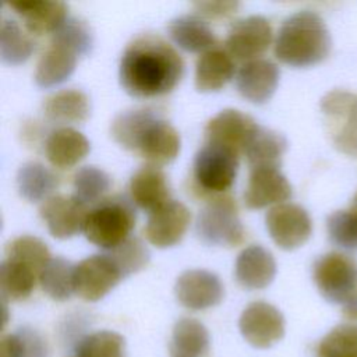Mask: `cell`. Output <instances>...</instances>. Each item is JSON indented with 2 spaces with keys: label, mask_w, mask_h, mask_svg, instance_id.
<instances>
[{
  "label": "cell",
  "mask_w": 357,
  "mask_h": 357,
  "mask_svg": "<svg viewBox=\"0 0 357 357\" xmlns=\"http://www.w3.org/2000/svg\"><path fill=\"white\" fill-rule=\"evenodd\" d=\"M184 75L178 52L155 33L135 36L124 49L119 78L123 89L134 98H156L172 92Z\"/></svg>",
  "instance_id": "6da1fadb"
},
{
  "label": "cell",
  "mask_w": 357,
  "mask_h": 357,
  "mask_svg": "<svg viewBox=\"0 0 357 357\" xmlns=\"http://www.w3.org/2000/svg\"><path fill=\"white\" fill-rule=\"evenodd\" d=\"M110 132L119 145L137 152L153 166L173 162L180 152L177 130L151 109H134L117 114Z\"/></svg>",
  "instance_id": "7a4b0ae2"
},
{
  "label": "cell",
  "mask_w": 357,
  "mask_h": 357,
  "mask_svg": "<svg viewBox=\"0 0 357 357\" xmlns=\"http://www.w3.org/2000/svg\"><path fill=\"white\" fill-rule=\"evenodd\" d=\"M331 52V35L325 21L314 11L303 10L287 17L275 40V56L291 67L321 63Z\"/></svg>",
  "instance_id": "3957f363"
},
{
  "label": "cell",
  "mask_w": 357,
  "mask_h": 357,
  "mask_svg": "<svg viewBox=\"0 0 357 357\" xmlns=\"http://www.w3.org/2000/svg\"><path fill=\"white\" fill-rule=\"evenodd\" d=\"M312 279L321 296L342 307L343 315L357 319V262L340 252L319 257L312 266Z\"/></svg>",
  "instance_id": "277c9868"
},
{
  "label": "cell",
  "mask_w": 357,
  "mask_h": 357,
  "mask_svg": "<svg viewBox=\"0 0 357 357\" xmlns=\"http://www.w3.org/2000/svg\"><path fill=\"white\" fill-rule=\"evenodd\" d=\"M135 226V211L124 197L100 201L88 211L84 234L92 244L109 251L126 241Z\"/></svg>",
  "instance_id": "5b68a950"
},
{
  "label": "cell",
  "mask_w": 357,
  "mask_h": 357,
  "mask_svg": "<svg viewBox=\"0 0 357 357\" xmlns=\"http://www.w3.org/2000/svg\"><path fill=\"white\" fill-rule=\"evenodd\" d=\"M195 230L198 238L208 245L237 247L245 238L237 204L230 195L212 198L198 213Z\"/></svg>",
  "instance_id": "8992f818"
},
{
  "label": "cell",
  "mask_w": 357,
  "mask_h": 357,
  "mask_svg": "<svg viewBox=\"0 0 357 357\" xmlns=\"http://www.w3.org/2000/svg\"><path fill=\"white\" fill-rule=\"evenodd\" d=\"M238 152L213 142L198 149L192 162V178L198 190L220 194L230 190L238 169Z\"/></svg>",
  "instance_id": "52a82bcc"
},
{
  "label": "cell",
  "mask_w": 357,
  "mask_h": 357,
  "mask_svg": "<svg viewBox=\"0 0 357 357\" xmlns=\"http://www.w3.org/2000/svg\"><path fill=\"white\" fill-rule=\"evenodd\" d=\"M321 110L335 148L357 158V93L331 91L322 98Z\"/></svg>",
  "instance_id": "ba28073f"
},
{
  "label": "cell",
  "mask_w": 357,
  "mask_h": 357,
  "mask_svg": "<svg viewBox=\"0 0 357 357\" xmlns=\"http://www.w3.org/2000/svg\"><path fill=\"white\" fill-rule=\"evenodd\" d=\"M121 279H124L121 271L107 254L91 255L75 265L74 293L82 300L98 301Z\"/></svg>",
  "instance_id": "9c48e42d"
},
{
  "label": "cell",
  "mask_w": 357,
  "mask_h": 357,
  "mask_svg": "<svg viewBox=\"0 0 357 357\" xmlns=\"http://www.w3.org/2000/svg\"><path fill=\"white\" fill-rule=\"evenodd\" d=\"M284 317L266 301L250 303L238 318L243 337L255 349H269L284 336Z\"/></svg>",
  "instance_id": "30bf717a"
},
{
  "label": "cell",
  "mask_w": 357,
  "mask_h": 357,
  "mask_svg": "<svg viewBox=\"0 0 357 357\" xmlns=\"http://www.w3.org/2000/svg\"><path fill=\"white\" fill-rule=\"evenodd\" d=\"M265 223L276 245L287 251L303 245L312 231L308 212L297 204L275 205L268 211Z\"/></svg>",
  "instance_id": "8fae6325"
},
{
  "label": "cell",
  "mask_w": 357,
  "mask_h": 357,
  "mask_svg": "<svg viewBox=\"0 0 357 357\" xmlns=\"http://www.w3.org/2000/svg\"><path fill=\"white\" fill-rule=\"evenodd\" d=\"M174 293L183 307L201 311L218 305L225 296V289L215 273L205 269H190L178 276Z\"/></svg>",
  "instance_id": "7c38bea8"
},
{
  "label": "cell",
  "mask_w": 357,
  "mask_h": 357,
  "mask_svg": "<svg viewBox=\"0 0 357 357\" xmlns=\"http://www.w3.org/2000/svg\"><path fill=\"white\" fill-rule=\"evenodd\" d=\"M39 215L56 238H70L84 229L86 204L75 195H52L39 208Z\"/></svg>",
  "instance_id": "4fadbf2b"
},
{
  "label": "cell",
  "mask_w": 357,
  "mask_h": 357,
  "mask_svg": "<svg viewBox=\"0 0 357 357\" xmlns=\"http://www.w3.org/2000/svg\"><path fill=\"white\" fill-rule=\"evenodd\" d=\"M191 222L188 208L170 199L149 213L144 229L146 240L158 248H167L177 244L185 234Z\"/></svg>",
  "instance_id": "5bb4252c"
},
{
  "label": "cell",
  "mask_w": 357,
  "mask_h": 357,
  "mask_svg": "<svg viewBox=\"0 0 357 357\" xmlns=\"http://www.w3.org/2000/svg\"><path fill=\"white\" fill-rule=\"evenodd\" d=\"M272 42V26L262 15H250L236 21L227 33L226 49L240 60L262 54Z\"/></svg>",
  "instance_id": "9a60e30c"
},
{
  "label": "cell",
  "mask_w": 357,
  "mask_h": 357,
  "mask_svg": "<svg viewBox=\"0 0 357 357\" xmlns=\"http://www.w3.org/2000/svg\"><path fill=\"white\" fill-rule=\"evenodd\" d=\"M291 197V185L279 167H251L244 191V204L250 209H261L272 204H280Z\"/></svg>",
  "instance_id": "2e32d148"
},
{
  "label": "cell",
  "mask_w": 357,
  "mask_h": 357,
  "mask_svg": "<svg viewBox=\"0 0 357 357\" xmlns=\"http://www.w3.org/2000/svg\"><path fill=\"white\" fill-rule=\"evenodd\" d=\"M257 127L258 124L251 116L236 109H226L206 123L204 134L206 142L220 144L243 153L250 135Z\"/></svg>",
  "instance_id": "e0dca14e"
},
{
  "label": "cell",
  "mask_w": 357,
  "mask_h": 357,
  "mask_svg": "<svg viewBox=\"0 0 357 357\" xmlns=\"http://www.w3.org/2000/svg\"><path fill=\"white\" fill-rule=\"evenodd\" d=\"M280 71L275 63L266 59L250 60L241 66L236 77L240 95L252 103H265L275 93Z\"/></svg>",
  "instance_id": "ac0fdd59"
},
{
  "label": "cell",
  "mask_w": 357,
  "mask_h": 357,
  "mask_svg": "<svg viewBox=\"0 0 357 357\" xmlns=\"http://www.w3.org/2000/svg\"><path fill=\"white\" fill-rule=\"evenodd\" d=\"M234 275L238 284L244 289H265L272 283L276 275L275 258L262 245H250L238 254Z\"/></svg>",
  "instance_id": "d6986e66"
},
{
  "label": "cell",
  "mask_w": 357,
  "mask_h": 357,
  "mask_svg": "<svg viewBox=\"0 0 357 357\" xmlns=\"http://www.w3.org/2000/svg\"><path fill=\"white\" fill-rule=\"evenodd\" d=\"M8 6L24 20L25 28L33 35L54 32L68 17V7L53 0H18Z\"/></svg>",
  "instance_id": "ffe728a7"
},
{
  "label": "cell",
  "mask_w": 357,
  "mask_h": 357,
  "mask_svg": "<svg viewBox=\"0 0 357 357\" xmlns=\"http://www.w3.org/2000/svg\"><path fill=\"white\" fill-rule=\"evenodd\" d=\"M130 195L132 202L141 209L153 212L170 197V185L166 174L153 165L138 169L130 178Z\"/></svg>",
  "instance_id": "44dd1931"
},
{
  "label": "cell",
  "mask_w": 357,
  "mask_h": 357,
  "mask_svg": "<svg viewBox=\"0 0 357 357\" xmlns=\"http://www.w3.org/2000/svg\"><path fill=\"white\" fill-rule=\"evenodd\" d=\"M91 149L89 141L79 131L61 127L52 131L45 141L47 160L59 169H67L82 160Z\"/></svg>",
  "instance_id": "7402d4cb"
},
{
  "label": "cell",
  "mask_w": 357,
  "mask_h": 357,
  "mask_svg": "<svg viewBox=\"0 0 357 357\" xmlns=\"http://www.w3.org/2000/svg\"><path fill=\"white\" fill-rule=\"evenodd\" d=\"M234 75V61L229 52L213 47L204 52L195 64V88L199 92L222 89Z\"/></svg>",
  "instance_id": "603a6c76"
},
{
  "label": "cell",
  "mask_w": 357,
  "mask_h": 357,
  "mask_svg": "<svg viewBox=\"0 0 357 357\" xmlns=\"http://www.w3.org/2000/svg\"><path fill=\"white\" fill-rule=\"evenodd\" d=\"M43 113L49 121L57 124L82 123L89 117L91 105L82 91L63 89L45 100Z\"/></svg>",
  "instance_id": "cb8c5ba5"
},
{
  "label": "cell",
  "mask_w": 357,
  "mask_h": 357,
  "mask_svg": "<svg viewBox=\"0 0 357 357\" xmlns=\"http://www.w3.org/2000/svg\"><path fill=\"white\" fill-rule=\"evenodd\" d=\"M286 148L287 142L282 134L258 126L250 135L243 153L251 167H279Z\"/></svg>",
  "instance_id": "d4e9b609"
},
{
  "label": "cell",
  "mask_w": 357,
  "mask_h": 357,
  "mask_svg": "<svg viewBox=\"0 0 357 357\" xmlns=\"http://www.w3.org/2000/svg\"><path fill=\"white\" fill-rule=\"evenodd\" d=\"M77 57L78 56L70 49L50 43L36 64V85L40 88H50L66 81L75 70Z\"/></svg>",
  "instance_id": "484cf974"
},
{
  "label": "cell",
  "mask_w": 357,
  "mask_h": 357,
  "mask_svg": "<svg viewBox=\"0 0 357 357\" xmlns=\"http://www.w3.org/2000/svg\"><path fill=\"white\" fill-rule=\"evenodd\" d=\"M167 29L174 43L185 52L209 50L216 42L211 26L198 15L176 17L169 22Z\"/></svg>",
  "instance_id": "4316f807"
},
{
  "label": "cell",
  "mask_w": 357,
  "mask_h": 357,
  "mask_svg": "<svg viewBox=\"0 0 357 357\" xmlns=\"http://www.w3.org/2000/svg\"><path fill=\"white\" fill-rule=\"evenodd\" d=\"M206 326L194 318H181L173 326L172 357H202L209 349Z\"/></svg>",
  "instance_id": "83f0119b"
},
{
  "label": "cell",
  "mask_w": 357,
  "mask_h": 357,
  "mask_svg": "<svg viewBox=\"0 0 357 357\" xmlns=\"http://www.w3.org/2000/svg\"><path fill=\"white\" fill-rule=\"evenodd\" d=\"M39 275L24 262L6 258L0 265L1 300H25L31 296Z\"/></svg>",
  "instance_id": "f1b7e54d"
},
{
  "label": "cell",
  "mask_w": 357,
  "mask_h": 357,
  "mask_svg": "<svg viewBox=\"0 0 357 357\" xmlns=\"http://www.w3.org/2000/svg\"><path fill=\"white\" fill-rule=\"evenodd\" d=\"M57 185V177L39 162H26L17 172L18 191L29 202L46 201Z\"/></svg>",
  "instance_id": "f546056e"
},
{
  "label": "cell",
  "mask_w": 357,
  "mask_h": 357,
  "mask_svg": "<svg viewBox=\"0 0 357 357\" xmlns=\"http://www.w3.org/2000/svg\"><path fill=\"white\" fill-rule=\"evenodd\" d=\"M74 269L70 261L56 257L49 261L39 275L43 291L56 301H64L74 293Z\"/></svg>",
  "instance_id": "4dcf8cb0"
},
{
  "label": "cell",
  "mask_w": 357,
  "mask_h": 357,
  "mask_svg": "<svg viewBox=\"0 0 357 357\" xmlns=\"http://www.w3.org/2000/svg\"><path fill=\"white\" fill-rule=\"evenodd\" d=\"M33 52L32 39L20 28V25L7 17L1 20L0 56L3 63L10 66L22 64Z\"/></svg>",
  "instance_id": "1f68e13d"
},
{
  "label": "cell",
  "mask_w": 357,
  "mask_h": 357,
  "mask_svg": "<svg viewBox=\"0 0 357 357\" xmlns=\"http://www.w3.org/2000/svg\"><path fill=\"white\" fill-rule=\"evenodd\" d=\"M77 357H126V339L114 331H96L75 344Z\"/></svg>",
  "instance_id": "d6a6232c"
},
{
  "label": "cell",
  "mask_w": 357,
  "mask_h": 357,
  "mask_svg": "<svg viewBox=\"0 0 357 357\" xmlns=\"http://www.w3.org/2000/svg\"><path fill=\"white\" fill-rule=\"evenodd\" d=\"M317 357H357V324L332 328L319 340Z\"/></svg>",
  "instance_id": "836d02e7"
},
{
  "label": "cell",
  "mask_w": 357,
  "mask_h": 357,
  "mask_svg": "<svg viewBox=\"0 0 357 357\" xmlns=\"http://www.w3.org/2000/svg\"><path fill=\"white\" fill-rule=\"evenodd\" d=\"M6 258L26 264L38 275L52 259L47 245L33 236H20L10 241L6 247Z\"/></svg>",
  "instance_id": "e575fe53"
},
{
  "label": "cell",
  "mask_w": 357,
  "mask_h": 357,
  "mask_svg": "<svg viewBox=\"0 0 357 357\" xmlns=\"http://www.w3.org/2000/svg\"><path fill=\"white\" fill-rule=\"evenodd\" d=\"M52 43L64 46L77 56H84L93 46V33L84 20L70 17L53 32Z\"/></svg>",
  "instance_id": "d590c367"
},
{
  "label": "cell",
  "mask_w": 357,
  "mask_h": 357,
  "mask_svg": "<svg viewBox=\"0 0 357 357\" xmlns=\"http://www.w3.org/2000/svg\"><path fill=\"white\" fill-rule=\"evenodd\" d=\"M74 191L75 197L84 204L99 201L105 192L110 188L109 174L95 166H84L74 174Z\"/></svg>",
  "instance_id": "8d00e7d4"
},
{
  "label": "cell",
  "mask_w": 357,
  "mask_h": 357,
  "mask_svg": "<svg viewBox=\"0 0 357 357\" xmlns=\"http://www.w3.org/2000/svg\"><path fill=\"white\" fill-rule=\"evenodd\" d=\"M106 254L116 262L124 278L144 269L151 257L145 244L134 236H130L120 245L106 251Z\"/></svg>",
  "instance_id": "74e56055"
},
{
  "label": "cell",
  "mask_w": 357,
  "mask_h": 357,
  "mask_svg": "<svg viewBox=\"0 0 357 357\" xmlns=\"http://www.w3.org/2000/svg\"><path fill=\"white\" fill-rule=\"evenodd\" d=\"M328 234L331 241L347 251L357 250V215L349 211H337L328 218Z\"/></svg>",
  "instance_id": "f35d334b"
},
{
  "label": "cell",
  "mask_w": 357,
  "mask_h": 357,
  "mask_svg": "<svg viewBox=\"0 0 357 357\" xmlns=\"http://www.w3.org/2000/svg\"><path fill=\"white\" fill-rule=\"evenodd\" d=\"M195 10L205 18L219 20L226 18L237 11L240 7L238 1H197L194 3Z\"/></svg>",
  "instance_id": "ab89813d"
},
{
  "label": "cell",
  "mask_w": 357,
  "mask_h": 357,
  "mask_svg": "<svg viewBox=\"0 0 357 357\" xmlns=\"http://www.w3.org/2000/svg\"><path fill=\"white\" fill-rule=\"evenodd\" d=\"M22 337L26 357H49V347L39 332L32 328H20L17 331Z\"/></svg>",
  "instance_id": "60d3db41"
},
{
  "label": "cell",
  "mask_w": 357,
  "mask_h": 357,
  "mask_svg": "<svg viewBox=\"0 0 357 357\" xmlns=\"http://www.w3.org/2000/svg\"><path fill=\"white\" fill-rule=\"evenodd\" d=\"M0 357H26L25 346L18 332L1 336Z\"/></svg>",
  "instance_id": "b9f144b4"
},
{
  "label": "cell",
  "mask_w": 357,
  "mask_h": 357,
  "mask_svg": "<svg viewBox=\"0 0 357 357\" xmlns=\"http://www.w3.org/2000/svg\"><path fill=\"white\" fill-rule=\"evenodd\" d=\"M350 209L357 215V194H356V197H354V199H353V205H351Z\"/></svg>",
  "instance_id": "7bdbcfd3"
}]
</instances>
